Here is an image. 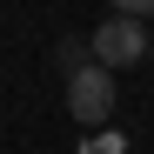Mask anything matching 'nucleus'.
<instances>
[{
    "label": "nucleus",
    "instance_id": "f257e3e1",
    "mask_svg": "<svg viewBox=\"0 0 154 154\" xmlns=\"http://www.w3.org/2000/svg\"><path fill=\"white\" fill-rule=\"evenodd\" d=\"M141 54H154V27L147 20H127V14H114V20H100V34H94V60L100 67H134Z\"/></svg>",
    "mask_w": 154,
    "mask_h": 154
},
{
    "label": "nucleus",
    "instance_id": "f03ea898",
    "mask_svg": "<svg viewBox=\"0 0 154 154\" xmlns=\"http://www.w3.org/2000/svg\"><path fill=\"white\" fill-rule=\"evenodd\" d=\"M67 114H74V121H87V127H100V121L114 114V74L100 67V60L81 67V74L67 81Z\"/></svg>",
    "mask_w": 154,
    "mask_h": 154
},
{
    "label": "nucleus",
    "instance_id": "7ed1b4c3",
    "mask_svg": "<svg viewBox=\"0 0 154 154\" xmlns=\"http://www.w3.org/2000/svg\"><path fill=\"white\" fill-rule=\"evenodd\" d=\"M107 7L127 14V20H147V14H154V0H107Z\"/></svg>",
    "mask_w": 154,
    "mask_h": 154
},
{
    "label": "nucleus",
    "instance_id": "20e7f679",
    "mask_svg": "<svg viewBox=\"0 0 154 154\" xmlns=\"http://www.w3.org/2000/svg\"><path fill=\"white\" fill-rule=\"evenodd\" d=\"M147 60H154V54H147Z\"/></svg>",
    "mask_w": 154,
    "mask_h": 154
}]
</instances>
